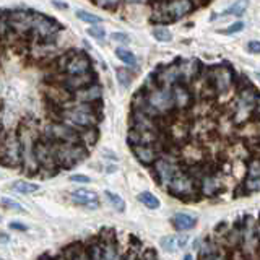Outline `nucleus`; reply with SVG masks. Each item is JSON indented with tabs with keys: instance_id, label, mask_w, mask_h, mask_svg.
Listing matches in <instances>:
<instances>
[{
	"instance_id": "nucleus-5",
	"label": "nucleus",
	"mask_w": 260,
	"mask_h": 260,
	"mask_svg": "<svg viewBox=\"0 0 260 260\" xmlns=\"http://www.w3.org/2000/svg\"><path fill=\"white\" fill-rule=\"evenodd\" d=\"M2 163L8 168H15L23 163V147L21 138L15 132H3L2 134Z\"/></svg>"
},
{
	"instance_id": "nucleus-27",
	"label": "nucleus",
	"mask_w": 260,
	"mask_h": 260,
	"mask_svg": "<svg viewBox=\"0 0 260 260\" xmlns=\"http://www.w3.org/2000/svg\"><path fill=\"white\" fill-rule=\"evenodd\" d=\"M153 36H154V39L159 41V42H169V41H173V33H171L168 28H164V26H156L153 30Z\"/></svg>"
},
{
	"instance_id": "nucleus-46",
	"label": "nucleus",
	"mask_w": 260,
	"mask_h": 260,
	"mask_svg": "<svg viewBox=\"0 0 260 260\" xmlns=\"http://www.w3.org/2000/svg\"><path fill=\"white\" fill-rule=\"evenodd\" d=\"M127 2H130V3H142V2H147V0H127Z\"/></svg>"
},
{
	"instance_id": "nucleus-21",
	"label": "nucleus",
	"mask_w": 260,
	"mask_h": 260,
	"mask_svg": "<svg viewBox=\"0 0 260 260\" xmlns=\"http://www.w3.org/2000/svg\"><path fill=\"white\" fill-rule=\"evenodd\" d=\"M171 223L178 231H187V229H192L195 226L197 220L190 217L187 213H176L173 218H171Z\"/></svg>"
},
{
	"instance_id": "nucleus-14",
	"label": "nucleus",
	"mask_w": 260,
	"mask_h": 260,
	"mask_svg": "<svg viewBox=\"0 0 260 260\" xmlns=\"http://www.w3.org/2000/svg\"><path fill=\"white\" fill-rule=\"evenodd\" d=\"M156 83L158 85H164V86H173L178 81H181V69H179V62L168 65V67H163L158 72L156 76Z\"/></svg>"
},
{
	"instance_id": "nucleus-13",
	"label": "nucleus",
	"mask_w": 260,
	"mask_h": 260,
	"mask_svg": "<svg viewBox=\"0 0 260 260\" xmlns=\"http://www.w3.org/2000/svg\"><path fill=\"white\" fill-rule=\"evenodd\" d=\"M70 198L72 202H75L76 205H81L88 210H96L99 207V200H98V195L93 190H88V189H76L70 193Z\"/></svg>"
},
{
	"instance_id": "nucleus-22",
	"label": "nucleus",
	"mask_w": 260,
	"mask_h": 260,
	"mask_svg": "<svg viewBox=\"0 0 260 260\" xmlns=\"http://www.w3.org/2000/svg\"><path fill=\"white\" fill-rule=\"evenodd\" d=\"M247 7H249V0H237V2H234L231 7L226 8L224 12L221 13V16H228V15L241 16L247 10Z\"/></svg>"
},
{
	"instance_id": "nucleus-26",
	"label": "nucleus",
	"mask_w": 260,
	"mask_h": 260,
	"mask_svg": "<svg viewBox=\"0 0 260 260\" xmlns=\"http://www.w3.org/2000/svg\"><path fill=\"white\" fill-rule=\"evenodd\" d=\"M104 195L108 197V200H109V203L112 205L117 212H125V202L122 200V197L120 195H117V193H114V192H109V190H106L104 192Z\"/></svg>"
},
{
	"instance_id": "nucleus-34",
	"label": "nucleus",
	"mask_w": 260,
	"mask_h": 260,
	"mask_svg": "<svg viewBox=\"0 0 260 260\" xmlns=\"http://www.w3.org/2000/svg\"><path fill=\"white\" fill-rule=\"evenodd\" d=\"M95 3L99 8H106V10H114L120 3V0H95Z\"/></svg>"
},
{
	"instance_id": "nucleus-19",
	"label": "nucleus",
	"mask_w": 260,
	"mask_h": 260,
	"mask_svg": "<svg viewBox=\"0 0 260 260\" xmlns=\"http://www.w3.org/2000/svg\"><path fill=\"white\" fill-rule=\"evenodd\" d=\"M179 69H181V80H184V81L193 80L198 75V70H200L198 62L197 60H192V59L179 62Z\"/></svg>"
},
{
	"instance_id": "nucleus-35",
	"label": "nucleus",
	"mask_w": 260,
	"mask_h": 260,
	"mask_svg": "<svg viewBox=\"0 0 260 260\" xmlns=\"http://www.w3.org/2000/svg\"><path fill=\"white\" fill-rule=\"evenodd\" d=\"M244 187H246V190H247V192H256V190H260V178H259V179H251V178H247Z\"/></svg>"
},
{
	"instance_id": "nucleus-30",
	"label": "nucleus",
	"mask_w": 260,
	"mask_h": 260,
	"mask_svg": "<svg viewBox=\"0 0 260 260\" xmlns=\"http://www.w3.org/2000/svg\"><path fill=\"white\" fill-rule=\"evenodd\" d=\"M81 21H85V23H90V25H98V23H101V18L96 15H93L90 12H85V10H76V13H75Z\"/></svg>"
},
{
	"instance_id": "nucleus-18",
	"label": "nucleus",
	"mask_w": 260,
	"mask_h": 260,
	"mask_svg": "<svg viewBox=\"0 0 260 260\" xmlns=\"http://www.w3.org/2000/svg\"><path fill=\"white\" fill-rule=\"evenodd\" d=\"M221 189V181L217 178V176H212V174H207L203 176L202 181H200V190L203 195L207 197H213L217 195Z\"/></svg>"
},
{
	"instance_id": "nucleus-41",
	"label": "nucleus",
	"mask_w": 260,
	"mask_h": 260,
	"mask_svg": "<svg viewBox=\"0 0 260 260\" xmlns=\"http://www.w3.org/2000/svg\"><path fill=\"white\" fill-rule=\"evenodd\" d=\"M70 181L72 182H90V178H88V176H81V174H74V176H70Z\"/></svg>"
},
{
	"instance_id": "nucleus-20",
	"label": "nucleus",
	"mask_w": 260,
	"mask_h": 260,
	"mask_svg": "<svg viewBox=\"0 0 260 260\" xmlns=\"http://www.w3.org/2000/svg\"><path fill=\"white\" fill-rule=\"evenodd\" d=\"M65 88L67 90H72V91H76L80 90V88H85L88 85H91V75L90 72L85 75H70L69 78H65Z\"/></svg>"
},
{
	"instance_id": "nucleus-1",
	"label": "nucleus",
	"mask_w": 260,
	"mask_h": 260,
	"mask_svg": "<svg viewBox=\"0 0 260 260\" xmlns=\"http://www.w3.org/2000/svg\"><path fill=\"white\" fill-rule=\"evenodd\" d=\"M60 117L70 125L80 127V129L96 127V124L99 122V117L95 112V109H93L91 103H81V101L74 108H65L60 112Z\"/></svg>"
},
{
	"instance_id": "nucleus-12",
	"label": "nucleus",
	"mask_w": 260,
	"mask_h": 260,
	"mask_svg": "<svg viewBox=\"0 0 260 260\" xmlns=\"http://www.w3.org/2000/svg\"><path fill=\"white\" fill-rule=\"evenodd\" d=\"M60 25H57L52 18H47L42 13H36L35 23H33L31 33L35 35L39 41H47L49 37H52L55 33H59Z\"/></svg>"
},
{
	"instance_id": "nucleus-32",
	"label": "nucleus",
	"mask_w": 260,
	"mask_h": 260,
	"mask_svg": "<svg viewBox=\"0 0 260 260\" xmlns=\"http://www.w3.org/2000/svg\"><path fill=\"white\" fill-rule=\"evenodd\" d=\"M161 246L164 251L174 252L176 249H179V241H178V237H174V236H166L161 239Z\"/></svg>"
},
{
	"instance_id": "nucleus-47",
	"label": "nucleus",
	"mask_w": 260,
	"mask_h": 260,
	"mask_svg": "<svg viewBox=\"0 0 260 260\" xmlns=\"http://www.w3.org/2000/svg\"><path fill=\"white\" fill-rule=\"evenodd\" d=\"M257 76H259V80H260V74H257Z\"/></svg>"
},
{
	"instance_id": "nucleus-38",
	"label": "nucleus",
	"mask_w": 260,
	"mask_h": 260,
	"mask_svg": "<svg viewBox=\"0 0 260 260\" xmlns=\"http://www.w3.org/2000/svg\"><path fill=\"white\" fill-rule=\"evenodd\" d=\"M2 205H3V208H15L16 212H23V207H21L20 203L7 200V198H3V200H2Z\"/></svg>"
},
{
	"instance_id": "nucleus-2",
	"label": "nucleus",
	"mask_w": 260,
	"mask_h": 260,
	"mask_svg": "<svg viewBox=\"0 0 260 260\" xmlns=\"http://www.w3.org/2000/svg\"><path fill=\"white\" fill-rule=\"evenodd\" d=\"M55 161L59 168H74L86 158L88 148L83 143H55Z\"/></svg>"
},
{
	"instance_id": "nucleus-9",
	"label": "nucleus",
	"mask_w": 260,
	"mask_h": 260,
	"mask_svg": "<svg viewBox=\"0 0 260 260\" xmlns=\"http://www.w3.org/2000/svg\"><path fill=\"white\" fill-rule=\"evenodd\" d=\"M208 78H210V85L215 88V91L226 93L233 86L234 75H233V70L226 67V65H217V67L210 70Z\"/></svg>"
},
{
	"instance_id": "nucleus-33",
	"label": "nucleus",
	"mask_w": 260,
	"mask_h": 260,
	"mask_svg": "<svg viewBox=\"0 0 260 260\" xmlns=\"http://www.w3.org/2000/svg\"><path fill=\"white\" fill-rule=\"evenodd\" d=\"M247 178H251V179H259L260 178V161L259 159H254V161L249 164Z\"/></svg>"
},
{
	"instance_id": "nucleus-36",
	"label": "nucleus",
	"mask_w": 260,
	"mask_h": 260,
	"mask_svg": "<svg viewBox=\"0 0 260 260\" xmlns=\"http://www.w3.org/2000/svg\"><path fill=\"white\" fill-rule=\"evenodd\" d=\"M86 33L93 37H98V39H103V37L106 36V31H104L103 28H88Z\"/></svg>"
},
{
	"instance_id": "nucleus-24",
	"label": "nucleus",
	"mask_w": 260,
	"mask_h": 260,
	"mask_svg": "<svg viewBox=\"0 0 260 260\" xmlns=\"http://www.w3.org/2000/svg\"><path fill=\"white\" fill-rule=\"evenodd\" d=\"M138 200L151 210H156V208H159V205H161L158 200V197H154L151 192H140L138 193Z\"/></svg>"
},
{
	"instance_id": "nucleus-37",
	"label": "nucleus",
	"mask_w": 260,
	"mask_h": 260,
	"mask_svg": "<svg viewBox=\"0 0 260 260\" xmlns=\"http://www.w3.org/2000/svg\"><path fill=\"white\" fill-rule=\"evenodd\" d=\"M242 28H244V23L242 21H237V23H234V25H231L228 30H224L223 33L224 35H233V33H239V31H242Z\"/></svg>"
},
{
	"instance_id": "nucleus-39",
	"label": "nucleus",
	"mask_w": 260,
	"mask_h": 260,
	"mask_svg": "<svg viewBox=\"0 0 260 260\" xmlns=\"http://www.w3.org/2000/svg\"><path fill=\"white\" fill-rule=\"evenodd\" d=\"M247 51L252 54H260V41H249L247 42Z\"/></svg>"
},
{
	"instance_id": "nucleus-3",
	"label": "nucleus",
	"mask_w": 260,
	"mask_h": 260,
	"mask_svg": "<svg viewBox=\"0 0 260 260\" xmlns=\"http://www.w3.org/2000/svg\"><path fill=\"white\" fill-rule=\"evenodd\" d=\"M145 96H147L148 104H150V108L153 109L154 115L171 112V111L176 108L173 86L156 85L148 93H145Z\"/></svg>"
},
{
	"instance_id": "nucleus-28",
	"label": "nucleus",
	"mask_w": 260,
	"mask_h": 260,
	"mask_svg": "<svg viewBox=\"0 0 260 260\" xmlns=\"http://www.w3.org/2000/svg\"><path fill=\"white\" fill-rule=\"evenodd\" d=\"M115 55L122 60L124 64H127V65H135L137 64V59H135V55L132 54L130 51H127V49H124V47H117L115 49Z\"/></svg>"
},
{
	"instance_id": "nucleus-31",
	"label": "nucleus",
	"mask_w": 260,
	"mask_h": 260,
	"mask_svg": "<svg viewBox=\"0 0 260 260\" xmlns=\"http://www.w3.org/2000/svg\"><path fill=\"white\" fill-rule=\"evenodd\" d=\"M88 256L90 259H104V242H98V244H93L91 247H88Z\"/></svg>"
},
{
	"instance_id": "nucleus-16",
	"label": "nucleus",
	"mask_w": 260,
	"mask_h": 260,
	"mask_svg": "<svg viewBox=\"0 0 260 260\" xmlns=\"http://www.w3.org/2000/svg\"><path fill=\"white\" fill-rule=\"evenodd\" d=\"M173 91H174V99H176V108L179 109H187L193 101V95L192 91L187 88L184 83L178 81L176 85H173Z\"/></svg>"
},
{
	"instance_id": "nucleus-11",
	"label": "nucleus",
	"mask_w": 260,
	"mask_h": 260,
	"mask_svg": "<svg viewBox=\"0 0 260 260\" xmlns=\"http://www.w3.org/2000/svg\"><path fill=\"white\" fill-rule=\"evenodd\" d=\"M179 173L178 164L174 161H171L169 158H158L154 161V176H156V181L159 182V186L168 187L171 184L176 176Z\"/></svg>"
},
{
	"instance_id": "nucleus-25",
	"label": "nucleus",
	"mask_w": 260,
	"mask_h": 260,
	"mask_svg": "<svg viewBox=\"0 0 260 260\" xmlns=\"http://www.w3.org/2000/svg\"><path fill=\"white\" fill-rule=\"evenodd\" d=\"M12 189L20 193H33V192L39 190V186L33 184V182H26V181H16L12 186Z\"/></svg>"
},
{
	"instance_id": "nucleus-10",
	"label": "nucleus",
	"mask_w": 260,
	"mask_h": 260,
	"mask_svg": "<svg viewBox=\"0 0 260 260\" xmlns=\"http://www.w3.org/2000/svg\"><path fill=\"white\" fill-rule=\"evenodd\" d=\"M256 103H257V95L254 91V88H244L239 93V98H237L236 103V122H242V120H247L249 114L256 109Z\"/></svg>"
},
{
	"instance_id": "nucleus-48",
	"label": "nucleus",
	"mask_w": 260,
	"mask_h": 260,
	"mask_svg": "<svg viewBox=\"0 0 260 260\" xmlns=\"http://www.w3.org/2000/svg\"><path fill=\"white\" fill-rule=\"evenodd\" d=\"M202 2H208V0H202Z\"/></svg>"
},
{
	"instance_id": "nucleus-43",
	"label": "nucleus",
	"mask_w": 260,
	"mask_h": 260,
	"mask_svg": "<svg viewBox=\"0 0 260 260\" xmlns=\"http://www.w3.org/2000/svg\"><path fill=\"white\" fill-rule=\"evenodd\" d=\"M52 3L55 5V7H59V8H64V10L69 7V5H67V3H59V0H54V2H52Z\"/></svg>"
},
{
	"instance_id": "nucleus-15",
	"label": "nucleus",
	"mask_w": 260,
	"mask_h": 260,
	"mask_svg": "<svg viewBox=\"0 0 260 260\" xmlns=\"http://www.w3.org/2000/svg\"><path fill=\"white\" fill-rule=\"evenodd\" d=\"M74 98L76 101H81V103H98L101 101L103 98V88L99 85H88L85 88H80V90L75 91Z\"/></svg>"
},
{
	"instance_id": "nucleus-44",
	"label": "nucleus",
	"mask_w": 260,
	"mask_h": 260,
	"mask_svg": "<svg viewBox=\"0 0 260 260\" xmlns=\"http://www.w3.org/2000/svg\"><path fill=\"white\" fill-rule=\"evenodd\" d=\"M143 257H145V259H156V252H148Z\"/></svg>"
},
{
	"instance_id": "nucleus-45",
	"label": "nucleus",
	"mask_w": 260,
	"mask_h": 260,
	"mask_svg": "<svg viewBox=\"0 0 260 260\" xmlns=\"http://www.w3.org/2000/svg\"><path fill=\"white\" fill-rule=\"evenodd\" d=\"M256 109H257V112L260 115V96H257V103H256Z\"/></svg>"
},
{
	"instance_id": "nucleus-6",
	"label": "nucleus",
	"mask_w": 260,
	"mask_h": 260,
	"mask_svg": "<svg viewBox=\"0 0 260 260\" xmlns=\"http://www.w3.org/2000/svg\"><path fill=\"white\" fill-rule=\"evenodd\" d=\"M59 67L69 75H85L91 69V60L83 52H69L60 59Z\"/></svg>"
},
{
	"instance_id": "nucleus-29",
	"label": "nucleus",
	"mask_w": 260,
	"mask_h": 260,
	"mask_svg": "<svg viewBox=\"0 0 260 260\" xmlns=\"http://www.w3.org/2000/svg\"><path fill=\"white\" fill-rule=\"evenodd\" d=\"M115 75H117V80L120 83V86L122 88H129L130 83H132V74L129 72V69H117L115 70Z\"/></svg>"
},
{
	"instance_id": "nucleus-40",
	"label": "nucleus",
	"mask_w": 260,
	"mask_h": 260,
	"mask_svg": "<svg viewBox=\"0 0 260 260\" xmlns=\"http://www.w3.org/2000/svg\"><path fill=\"white\" fill-rule=\"evenodd\" d=\"M112 39H114V41H119V42H129L130 37L127 36V35H122V33H114V35H112Z\"/></svg>"
},
{
	"instance_id": "nucleus-23",
	"label": "nucleus",
	"mask_w": 260,
	"mask_h": 260,
	"mask_svg": "<svg viewBox=\"0 0 260 260\" xmlns=\"http://www.w3.org/2000/svg\"><path fill=\"white\" fill-rule=\"evenodd\" d=\"M80 142H81L86 148H91V147L98 142V130L95 129V127L85 129V132H81V134H80Z\"/></svg>"
},
{
	"instance_id": "nucleus-7",
	"label": "nucleus",
	"mask_w": 260,
	"mask_h": 260,
	"mask_svg": "<svg viewBox=\"0 0 260 260\" xmlns=\"http://www.w3.org/2000/svg\"><path fill=\"white\" fill-rule=\"evenodd\" d=\"M46 138L55 143H81L80 142V134L75 129H72L67 124L54 122L47 127L46 130Z\"/></svg>"
},
{
	"instance_id": "nucleus-4",
	"label": "nucleus",
	"mask_w": 260,
	"mask_h": 260,
	"mask_svg": "<svg viewBox=\"0 0 260 260\" xmlns=\"http://www.w3.org/2000/svg\"><path fill=\"white\" fill-rule=\"evenodd\" d=\"M193 10L192 0H171V2L156 5V12H154L153 20L156 21H176L182 16L189 15Z\"/></svg>"
},
{
	"instance_id": "nucleus-42",
	"label": "nucleus",
	"mask_w": 260,
	"mask_h": 260,
	"mask_svg": "<svg viewBox=\"0 0 260 260\" xmlns=\"http://www.w3.org/2000/svg\"><path fill=\"white\" fill-rule=\"evenodd\" d=\"M10 228H12V229H20V231H26V226L20 224V223H10Z\"/></svg>"
},
{
	"instance_id": "nucleus-17",
	"label": "nucleus",
	"mask_w": 260,
	"mask_h": 260,
	"mask_svg": "<svg viewBox=\"0 0 260 260\" xmlns=\"http://www.w3.org/2000/svg\"><path fill=\"white\" fill-rule=\"evenodd\" d=\"M132 151H134L138 161L143 164H153L158 159V151L153 147V143H150V145H135L132 147Z\"/></svg>"
},
{
	"instance_id": "nucleus-8",
	"label": "nucleus",
	"mask_w": 260,
	"mask_h": 260,
	"mask_svg": "<svg viewBox=\"0 0 260 260\" xmlns=\"http://www.w3.org/2000/svg\"><path fill=\"white\" fill-rule=\"evenodd\" d=\"M169 192L173 193L174 197H193L197 192V186H195V179L189 176L187 173H178V176L171 181V184L168 186Z\"/></svg>"
}]
</instances>
